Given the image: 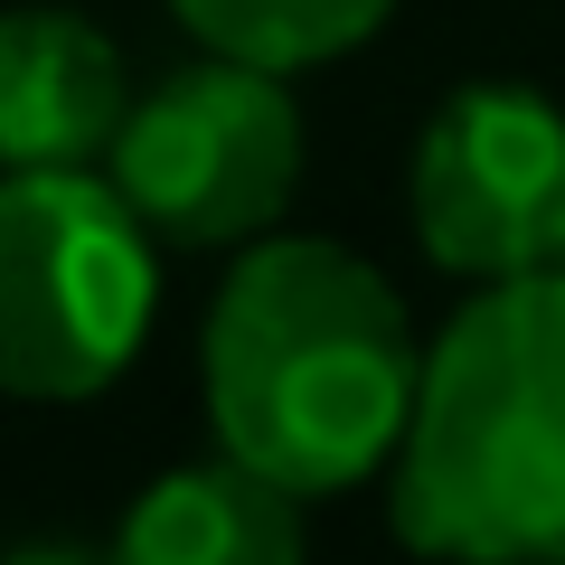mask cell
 <instances>
[{"label": "cell", "instance_id": "cell-8", "mask_svg": "<svg viewBox=\"0 0 565 565\" xmlns=\"http://www.w3.org/2000/svg\"><path fill=\"white\" fill-rule=\"evenodd\" d=\"M170 10L189 20V39L207 57L264 66V76H302V66H330L349 47H367L396 0H170Z\"/></svg>", "mask_w": 565, "mask_h": 565}, {"label": "cell", "instance_id": "cell-9", "mask_svg": "<svg viewBox=\"0 0 565 565\" xmlns=\"http://www.w3.org/2000/svg\"><path fill=\"white\" fill-rule=\"evenodd\" d=\"M0 565H114V556H95V546H76V537H20Z\"/></svg>", "mask_w": 565, "mask_h": 565}, {"label": "cell", "instance_id": "cell-5", "mask_svg": "<svg viewBox=\"0 0 565 565\" xmlns=\"http://www.w3.org/2000/svg\"><path fill=\"white\" fill-rule=\"evenodd\" d=\"M415 236L444 274H565V114L537 85H462L434 104L405 170Z\"/></svg>", "mask_w": 565, "mask_h": 565}, {"label": "cell", "instance_id": "cell-3", "mask_svg": "<svg viewBox=\"0 0 565 565\" xmlns=\"http://www.w3.org/2000/svg\"><path fill=\"white\" fill-rule=\"evenodd\" d=\"M95 170H0V396L85 405L141 359L161 255Z\"/></svg>", "mask_w": 565, "mask_h": 565}, {"label": "cell", "instance_id": "cell-6", "mask_svg": "<svg viewBox=\"0 0 565 565\" xmlns=\"http://www.w3.org/2000/svg\"><path fill=\"white\" fill-rule=\"evenodd\" d=\"M132 85L122 47L66 0L0 10V170H95L114 161Z\"/></svg>", "mask_w": 565, "mask_h": 565}, {"label": "cell", "instance_id": "cell-4", "mask_svg": "<svg viewBox=\"0 0 565 565\" xmlns=\"http://www.w3.org/2000/svg\"><path fill=\"white\" fill-rule=\"evenodd\" d=\"M104 170L161 245H264L302 189V104L236 57L180 66L132 95Z\"/></svg>", "mask_w": 565, "mask_h": 565}, {"label": "cell", "instance_id": "cell-7", "mask_svg": "<svg viewBox=\"0 0 565 565\" xmlns=\"http://www.w3.org/2000/svg\"><path fill=\"white\" fill-rule=\"evenodd\" d=\"M114 565H302V500L245 462H180L122 509Z\"/></svg>", "mask_w": 565, "mask_h": 565}, {"label": "cell", "instance_id": "cell-1", "mask_svg": "<svg viewBox=\"0 0 565 565\" xmlns=\"http://www.w3.org/2000/svg\"><path fill=\"white\" fill-rule=\"evenodd\" d=\"M217 452L292 500L396 462L424 386L396 282L330 236H264L236 255L199 340Z\"/></svg>", "mask_w": 565, "mask_h": 565}, {"label": "cell", "instance_id": "cell-2", "mask_svg": "<svg viewBox=\"0 0 565 565\" xmlns=\"http://www.w3.org/2000/svg\"><path fill=\"white\" fill-rule=\"evenodd\" d=\"M386 509L434 565H565V274L481 282L444 321Z\"/></svg>", "mask_w": 565, "mask_h": 565}]
</instances>
